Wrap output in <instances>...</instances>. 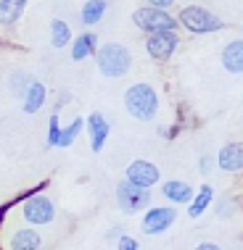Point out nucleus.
<instances>
[{
  "label": "nucleus",
  "mask_w": 243,
  "mask_h": 250,
  "mask_svg": "<svg viewBox=\"0 0 243 250\" xmlns=\"http://www.w3.org/2000/svg\"><path fill=\"white\" fill-rule=\"evenodd\" d=\"M161 195L172 203H191L193 200V187L188 182H180V179H170L161 185Z\"/></svg>",
  "instance_id": "f8f14e48"
},
{
  "label": "nucleus",
  "mask_w": 243,
  "mask_h": 250,
  "mask_svg": "<svg viewBox=\"0 0 243 250\" xmlns=\"http://www.w3.org/2000/svg\"><path fill=\"white\" fill-rule=\"evenodd\" d=\"M222 63H225V69L233 71V74L243 71V40H233V42L225 45V50H222Z\"/></svg>",
  "instance_id": "4468645a"
},
{
  "label": "nucleus",
  "mask_w": 243,
  "mask_h": 250,
  "mask_svg": "<svg viewBox=\"0 0 243 250\" xmlns=\"http://www.w3.org/2000/svg\"><path fill=\"white\" fill-rule=\"evenodd\" d=\"M132 21L140 26V29H146V32H174V19L170 16L167 11H161V8H153V5H146V8H138L132 13Z\"/></svg>",
  "instance_id": "423d86ee"
},
{
  "label": "nucleus",
  "mask_w": 243,
  "mask_h": 250,
  "mask_svg": "<svg viewBox=\"0 0 243 250\" xmlns=\"http://www.w3.org/2000/svg\"><path fill=\"white\" fill-rule=\"evenodd\" d=\"M219 168L225 171H241L243 168V143H230L219 150Z\"/></svg>",
  "instance_id": "ddd939ff"
},
{
  "label": "nucleus",
  "mask_w": 243,
  "mask_h": 250,
  "mask_svg": "<svg viewBox=\"0 0 243 250\" xmlns=\"http://www.w3.org/2000/svg\"><path fill=\"white\" fill-rule=\"evenodd\" d=\"M98 69L103 77H122V74H127L130 69V50L124 48V45H103V48L98 50Z\"/></svg>",
  "instance_id": "7ed1b4c3"
},
{
  "label": "nucleus",
  "mask_w": 243,
  "mask_h": 250,
  "mask_svg": "<svg viewBox=\"0 0 243 250\" xmlns=\"http://www.w3.org/2000/svg\"><path fill=\"white\" fill-rule=\"evenodd\" d=\"M212 198H214V190H212V185H204L198 190V195L191 200V208H188V216L191 219H198V216H204V211L209 206H212Z\"/></svg>",
  "instance_id": "f3484780"
},
{
  "label": "nucleus",
  "mask_w": 243,
  "mask_h": 250,
  "mask_svg": "<svg viewBox=\"0 0 243 250\" xmlns=\"http://www.w3.org/2000/svg\"><path fill=\"white\" fill-rule=\"evenodd\" d=\"M103 13H106V0H87L85 8H82V21L85 24H98Z\"/></svg>",
  "instance_id": "6ab92c4d"
},
{
  "label": "nucleus",
  "mask_w": 243,
  "mask_h": 250,
  "mask_svg": "<svg viewBox=\"0 0 243 250\" xmlns=\"http://www.w3.org/2000/svg\"><path fill=\"white\" fill-rule=\"evenodd\" d=\"M69 26H66V21H61V19H56L53 21V45L56 48H64L66 42H69Z\"/></svg>",
  "instance_id": "412c9836"
},
{
  "label": "nucleus",
  "mask_w": 243,
  "mask_h": 250,
  "mask_svg": "<svg viewBox=\"0 0 243 250\" xmlns=\"http://www.w3.org/2000/svg\"><path fill=\"white\" fill-rule=\"evenodd\" d=\"M127 182L143 187V190H151L159 182V168L153 164H148V161H132V164L127 166Z\"/></svg>",
  "instance_id": "1a4fd4ad"
},
{
  "label": "nucleus",
  "mask_w": 243,
  "mask_h": 250,
  "mask_svg": "<svg viewBox=\"0 0 243 250\" xmlns=\"http://www.w3.org/2000/svg\"><path fill=\"white\" fill-rule=\"evenodd\" d=\"M58 132H61L58 116H53V119H50V132H48V143H50V145H58Z\"/></svg>",
  "instance_id": "5701e85b"
},
{
  "label": "nucleus",
  "mask_w": 243,
  "mask_h": 250,
  "mask_svg": "<svg viewBox=\"0 0 243 250\" xmlns=\"http://www.w3.org/2000/svg\"><path fill=\"white\" fill-rule=\"evenodd\" d=\"M177 42H180L177 32H153V35L148 37V53H151V58L164 61L174 53Z\"/></svg>",
  "instance_id": "9d476101"
},
{
  "label": "nucleus",
  "mask_w": 243,
  "mask_h": 250,
  "mask_svg": "<svg viewBox=\"0 0 243 250\" xmlns=\"http://www.w3.org/2000/svg\"><path fill=\"white\" fill-rule=\"evenodd\" d=\"M96 50V35H82V37H77V42H74V48H72V58L74 61H82V58H87L90 53Z\"/></svg>",
  "instance_id": "a211bd4d"
},
{
  "label": "nucleus",
  "mask_w": 243,
  "mask_h": 250,
  "mask_svg": "<svg viewBox=\"0 0 243 250\" xmlns=\"http://www.w3.org/2000/svg\"><path fill=\"white\" fill-rule=\"evenodd\" d=\"M209 168H212V161H209V158H204V161H201V171H209Z\"/></svg>",
  "instance_id": "a878e982"
},
{
  "label": "nucleus",
  "mask_w": 243,
  "mask_h": 250,
  "mask_svg": "<svg viewBox=\"0 0 243 250\" xmlns=\"http://www.w3.org/2000/svg\"><path fill=\"white\" fill-rule=\"evenodd\" d=\"M26 8V0H0V24L11 26Z\"/></svg>",
  "instance_id": "dca6fc26"
},
{
  "label": "nucleus",
  "mask_w": 243,
  "mask_h": 250,
  "mask_svg": "<svg viewBox=\"0 0 243 250\" xmlns=\"http://www.w3.org/2000/svg\"><path fill=\"white\" fill-rule=\"evenodd\" d=\"M45 103V87L43 82H29L24 92V111L26 113H37Z\"/></svg>",
  "instance_id": "2eb2a0df"
},
{
  "label": "nucleus",
  "mask_w": 243,
  "mask_h": 250,
  "mask_svg": "<svg viewBox=\"0 0 243 250\" xmlns=\"http://www.w3.org/2000/svg\"><path fill=\"white\" fill-rule=\"evenodd\" d=\"M22 219L29 227H45L56 221V206L48 195H29L22 203Z\"/></svg>",
  "instance_id": "f03ea898"
},
{
  "label": "nucleus",
  "mask_w": 243,
  "mask_h": 250,
  "mask_svg": "<svg viewBox=\"0 0 243 250\" xmlns=\"http://www.w3.org/2000/svg\"><path fill=\"white\" fill-rule=\"evenodd\" d=\"M148 3H151L153 8H161V11H164V8H170L174 0H148Z\"/></svg>",
  "instance_id": "393cba45"
},
{
  "label": "nucleus",
  "mask_w": 243,
  "mask_h": 250,
  "mask_svg": "<svg viewBox=\"0 0 243 250\" xmlns=\"http://www.w3.org/2000/svg\"><path fill=\"white\" fill-rule=\"evenodd\" d=\"M180 24L185 26V29L195 32V35H206V32L222 29V21H219V19L214 16L212 11L201 8V5H188V8H182Z\"/></svg>",
  "instance_id": "20e7f679"
},
{
  "label": "nucleus",
  "mask_w": 243,
  "mask_h": 250,
  "mask_svg": "<svg viewBox=\"0 0 243 250\" xmlns=\"http://www.w3.org/2000/svg\"><path fill=\"white\" fill-rule=\"evenodd\" d=\"M0 216H3V213H0Z\"/></svg>",
  "instance_id": "bb28decb"
},
{
  "label": "nucleus",
  "mask_w": 243,
  "mask_h": 250,
  "mask_svg": "<svg viewBox=\"0 0 243 250\" xmlns=\"http://www.w3.org/2000/svg\"><path fill=\"white\" fill-rule=\"evenodd\" d=\"M85 129V121L82 119H74L69 126H66V129H61L58 132V147H69L74 140L79 137V132Z\"/></svg>",
  "instance_id": "aec40b11"
},
{
  "label": "nucleus",
  "mask_w": 243,
  "mask_h": 250,
  "mask_svg": "<svg viewBox=\"0 0 243 250\" xmlns=\"http://www.w3.org/2000/svg\"><path fill=\"white\" fill-rule=\"evenodd\" d=\"M117 203L124 213H140L151 206V190H143V187L130 185L124 179L117 185Z\"/></svg>",
  "instance_id": "39448f33"
},
{
  "label": "nucleus",
  "mask_w": 243,
  "mask_h": 250,
  "mask_svg": "<svg viewBox=\"0 0 243 250\" xmlns=\"http://www.w3.org/2000/svg\"><path fill=\"white\" fill-rule=\"evenodd\" d=\"M193 250H222V248L217 245V242H198Z\"/></svg>",
  "instance_id": "b1692460"
},
{
  "label": "nucleus",
  "mask_w": 243,
  "mask_h": 250,
  "mask_svg": "<svg viewBox=\"0 0 243 250\" xmlns=\"http://www.w3.org/2000/svg\"><path fill=\"white\" fill-rule=\"evenodd\" d=\"M174 219H177V211L170 206H156V208H148L146 216H143V232L146 234H161V232H167L172 224H174Z\"/></svg>",
  "instance_id": "0eeeda50"
},
{
  "label": "nucleus",
  "mask_w": 243,
  "mask_h": 250,
  "mask_svg": "<svg viewBox=\"0 0 243 250\" xmlns=\"http://www.w3.org/2000/svg\"><path fill=\"white\" fill-rule=\"evenodd\" d=\"M87 126H90V147H93V153L103 150L106 137H109V121L103 119V113L96 111L90 119H87Z\"/></svg>",
  "instance_id": "9b49d317"
},
{
  "label": "nucleus",
  "mask_w": 243,
  "mask_h": 250,
  "mask_svg": "<svg viewBox=\"0 0 243 250\" xmlns=\"http://www.w3.org/2000/svg\"><path fill=\"white\" fill-rule=\"evenodd\" d=\"M117 248H119V250H140L138 240L130 237V234H122V237L117 240Z\"/></svg>",
  "instance_id": "4be33fe9"
},
{
  "label": "nucleus",
  "mask_w": 243,
  "mask_h": 250,
  "mask_svg": "<svg viewBox=\"0 0 243 250\" xmlns=\"http://www.w3.org/2000/svg\"><path fill=\"white\" fill-rule=\"evenodd\" d=\"M124 105L135 119L148 121V119L156 116L159 95H156V90H153L151 84H132L130 90L124 92Z\"/></svg>",
  "instance_id": "f257e3e1"
},
{
  "label": "nucleus",
  "mask_w": 243,
  "mask_h": 250,
  "mask_svg": "<svg viewBox=\"0 0 243 250\" xmlns=\"http://www.w3.org/2000/svg\"><path fill=\"white\" fill-rule=\"evenodd\" d=\"M43 237L35 227H16L5 240V250H40Z\"/></svg>",
  "instance_id": "6e6552de"
}]
</instances>
